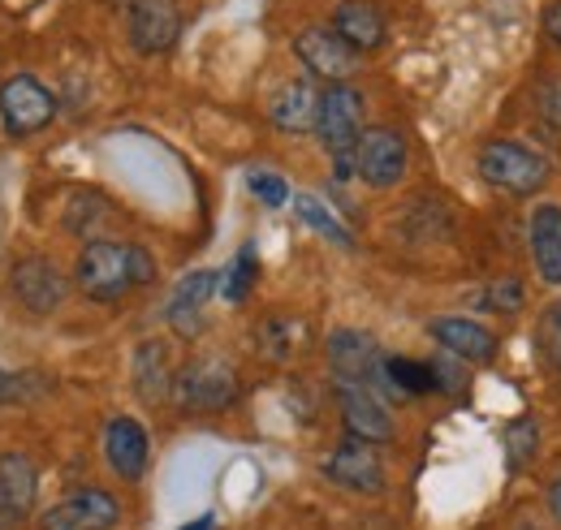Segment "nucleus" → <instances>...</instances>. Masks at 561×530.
Wrapping results in <instances>:
<instances>
[{"instance_id":"f257e3e1","label":"nucleus","mask_w":561,"mask_h":530,"mask_svg":"<svg viewBox=\"0 0 561 530\" xmlns=\"http://www.w3.org/2000/svg\"><path fill=\"white\" fill-rule=\"evenodd\" d=\"M73 280L95 302H122L130 289L156 280V260H151V251H142L135 242L95 238V242L82 246L78 267H73Z\"/></svg>"},{"instance_id":"f03ea898","label":"nucleus","mask_w":561,"mask_h":530,"mask_svg":"<svg viewBox=\"0 0 561 530\" xmlns=\"http://www.w3.org/2000/svg\"><path fill=\"white\" fill-rule=\"evenodd\" d=\"M484 186H492L496 195H510V199H531L540 195V186L553 177L549 160L514 138H492L480 147V160H476Z\"/></svg>"},{"instance_id":"7ed1b4c3","label":"nucleus","mask_w":561,"mask_h":530,"mask_svg":"<svg viewBox=\"0 0 561 530\" xmlns=\"http://www.w3.org/2000/svg\"><path fill=\"white\" fill-rule=\"evenodd\" d=\"M173 401L186 414H220L238 401V371L225 358H191L173 376Z\"/></svg>"},{"instance_id":"20e7f679","label":"nucleus","mask_w":561,"mask_h":530,"mask_svg":"<svg viewBox=\"0 0 561 530\" xmlns=\"http://www.w3.org/2000/svg\"><path fill=\"white\" fill-rule=\"evenodd\" d=\"M363 95L351 82H333L320 91V122H316V138L333 160L354 155L358 138H363Z\"/></svg>"},{"instance_id":"39448f33","label":"nucleus","mask_w":561,"mask_h":530,"mask_svg":"<svg viewBox=\"0 0 561 530\" xmlns=\"http://www.w3.org/2000/svg\"><path fill=\"white\" fill-rule=\"evenodd\" d=\"M329 354V367H333V380H358V384H371L376 393L385 398H398L389 376H385V354L376 345V336L358 329H337L324 345Z\"/></svg>"},{"instance_id":"423d86ee","label":"nucleus","mask_w":561,"mask_h":530,"mask_svg":"<svg viewBox=\"0 0 561 530\" xmlns=\"http://www.w3.org/2000/svg\"><path fill=\"white\" fill-rule=\"evenodd\" d=\"M407 164H411V151H407V138L389 126H371L363 130L358 147H354V177L371 191H393L402 177H407Z\"/></svg>"},{"instance_id":"0eeeda50","label":"nucleus","mask_w":561,"mask_h":530,"mask_svg":"<svg viewBox=\"0 0 561 530\" xmlns=\"http://www.w3.org/2000/svg\"><path fill=\"white\" fill-rule=\"evenodd\" d=\"M53 117H57V95L39 78L18 73L0 87V126L9 138H31L53 126Z\"/></svg>"},{"instance_id":"6e6552de","label":"nucleus","mask_w":561,"mask_h":530,"mask_svg":"<svg viewBox=\"0 0 561 530\" xmlns=\"http://www.w3.org/2000/svg\"><path fill=\"white\" fill-rule=\"evenodd\" d=\"M320 474L342 487V492H358V496H380L385 492V462L376 453V445L358 440V436H346L324 462H320Z\"/></svg>"},{"instance_id":"1a4fd4ad","label":"nucleus","mask_w":561,"mask_h":530,"mask_svg":"<svg viewBox=\"0 0 561 530\" xmlns=\"http://www.w3.org/2000/svg\"><path fill=\"white\" fill-rule=\"evenodd\" d=\"M333 398H337V410H342L346 436H358V440H367V445H389V440H393L389 405H385V398H380L371 384L333 380Z\"/></svg>"},{"instance_id":"9d476101","label":"nucleus","mask_w":561,"mask_h":530,"mask_svg":"<svg viewBox=\"0 0 561 530\" xmlns=\"http://www.w3.org/2000/svg\"><path fill=\"white\" fill-rule=\"evenodd\" d=\"M294 53H298V61L307 66L311 78H320V82H351L354 73H358V48H351L333 26H307L298 39H294Z\"/></svg>"},{"instance_id":"9b49d317","label":"nucleus","mask_w":561,"mask_h":530,"mask_svg":"<svg viewBox=\"0 0 561 530\" xmlns=\"http://www.w3.org/2000/svg\"><path fill=\"white\" fill-rule=\"evenodd\" d=\"M126 35L139 57H160L182 35V13L173 0H126Z\"/></svg>"},{"instance_id":"f8f14e48","label":"nucleus","mask_w":561,"mask_h":530,"mask_svg":"<svg viewBox=\"0 0 561 530\" xmlns=\"http://www.w3.org/2000/svg\"><path fill=\"white\" fill-rule=\"evenodd\" d=\"M117 522H122L117 496H108L100 487H82V492L66 496L61 505H53L39 518V530H113Z\"/></svg>"},{"instance_id":"ddd939ff","label":"nucleus","mask_w":561,"mask_h":530,"mask_svg":"<svg viewBox=\"0 0 561 530\" xmlns=\"http://www.w3.org/2000/svg\"><path fill=\"white\" fill-rule=\"evenodd\" d=\"M9 293L31 315H53L66 302L70 285H66L61 267L53 264V260H22V264H13V272H9Z\"/></svg>"},{"instance_id":"4468645a","label":"nucleus","mask_w":561,"mask_h":530,"mask_svg":"<svg viewBox=\"0 0 561 530\" xmlns=\"http://www.w3.org/2000/svg\"><path fill=\"white\" fill-rule=\"evenodd\" d=\"M39 496V474L26 453H0V530H13Z\"/></svg>"},{"instance_id":"2eb2a0df","label":"nucleus","mask_w":561,"mask_h":530,"mask_svg":"<svg viewBox=\"0 0 561 530\" xmlns=\"http://www.w3.org/2000/svg\"><path fill=\"white\" fill-rule=\"evenodd\" d=\"M427 336L440 345V349H449V354H458L462 362H476V367H484L496 358V332L484 329V324H476V320H462V315H440V320H432L427 324Z\"/></svg>"},{"instance_id":"dca6fc26","label":"nucleus","mask_w":561,"mask_h":530,"mask_svg":"<svg viewBox=\"0 0 561 530\" xmlns=\"http://www.w3.org/2000/svg\"><path fill=\"white\" fill-rule=\"evenodd\" d=\"M527 251L531 264L540 272L545 285L561 289V207L558 203H540L527 220Z\"/></svg>"},{"instance_id":"f3484780","label":"nucleus","mask_w":561,"mask_h":530,"mask_svg":"<svg viewBox=\"0 0 561 530\" xmlns=\"http://www.w3.org/2000/svg\"><path fill=\"white\" fill-rule=\"evenodd\" d=\"M220 289V280H216V272H191L178 289H173V298H169V329L178 332V336H199L204 332V307H208V298Z\"/></svg>"},{"instance_id":"a211bd4d","label":"nucleus","mask_w":561,"mask_h":530,"mask_svg":"<svg viewBox=\"0 0 561 530\" xmlns=\"http://www.w3.org/2000/svg\"><path fill=\"white\" fill-rule=\"evenodd\" d=\"M147 453H151V445H147L142 423H135V418H113V423L104 427V458H108L117 479H126V483L142 479Z\"/></svg>"},{"instance_id":"6ab92c4d","label":"nucleus","mask_w":561,"mask_h":530,"mask_svg":"<svg viewBox=\"0 0 561 530\" xmlns=\"http://www.w3.org/2000/svg\"><path fill=\"white\" fill-rule=\"evenodd\" d=\"M333 31L358 53H376L389 39V22L371 0H342L333 9Z\"/></svg>"},{"instance_id":"aec40b11","label":"nucleus","mask_w":561,"mask_h":530,"mask_svg":"<svg viewBox=\"0 0 561 530\" xmlns=\"http://www.w3.org/2000/svg\"><path fill=\"white\" fill-rule=\"evenodd\" d=\"M268 117L285 134L316 130V122H320V87H311L307 78L285 82L277 95H273V104H268Z\"/></svg>"},{"instance_id":"412c9836","label":"nucleus","mask_w":561,"mask_h":530,"mask_svg":"<svg viewBox=\"0 0 561 530\" xmlns=\"http://www.w3.org/2000/svg\"><path fill=\"white\" fill-rule=\"evenodd\" d=\"M173 389V371H169V349L160 341H142L135 349V393H139L147 405L169 398Z\"/></svg>"},{"instance_id":"4be33fe9","label":"nucleus","mask_w":561,"mask_h":530,"mask_svg":"<svg viewBox=\"0 0 561 530\" xmlns=\"http://www.w3.org/2000/svg\"><path fill=\"white\" fill-rule=\"evenodd\" d=\"M307 324L302 320H294V315H268L260 329H255V345H260V354L268 358V362H289L294 354H302L307 349Z\"/></svg>"},{"instance_id":"5701e85b","label":"nucleus","mask_w":561,"mask_h":530,"mask_svg":"<svg viewBox=\"0 0 561 530\" xmlns=\"http://www.w3.org/2000/svg\"><path fill=\"white\" fill-rule=\"evenodd\" d=\"M501 449H505V465L510 470H523V465L540 453V418L536 414H518L514 423H505Z\"/></svg>"},{"instance_id":"b1692460","label":"nucleus","mask_w":561,"mask_h":530,"mask_svg":"<svg viewBox=\"0 0 561 530\" xmlns=\"http://www.w3.org/2000/svg\"><path fill=\"white\" fill-rule=\"evenodd\" d=\"M385 376L393 384V393L407 398H423V393H436V380H432V362H415V358H385Z\"/></svg>"},{"instance_id":"393cba45","label":"nucleus","mask_w":561,"mask_h":530,"mask_svg":"<svg viewBox=\"0 0 561 530\" xmlns=\"http://www.w3.org/2000/svg\"><path fill=\"white\" fill-rule=\"evenodd\" d=\"M294 211H298V220H307L316 233H324V238H329V242H337L342 251H351L354 246V233L337 220V216H333V211H329V207H324V203L316 199V195H298V199H294Z\"/></svg>"},{"instance_id":"a878e982","label":"nucleus","mask_w":561,"mask_h":530,"mask_svg":"<svg viewBox=\"0 0 561 530\" xmlns=\"http://www.w3.org/2000/svg\"><path fill=\"white\" fill-rule=\"evenodd\" d=\"M480 307L484 311H501V315H518L527 307V289L514 276H496L492 285L480 289Z\"/></svg>"},{"instance_id":"bb28decb","label":"nucleus","mask_w":561,"mask_h":530,"mask_svg":"<svg viewBox=\"0 0 561 530\" xmlns=\"http://www.w3.org/2000/svg\"><path fill=\"white\" fill-rule=\"evenodd\" d=\"M255 272H260V260H255V246L247 242V246L238 251V260L229 264V272H225L220 293H225L229 302H242V298L251 293V285H255Z\"/></svg>"},{"instance_id":"cd10ccee","label":"nucleus","mask_w":561,"mask_h":530,"mask_svg":"<svg viewBox=\"0 0 561 530\" xmlns=\"http://www.w3.org/2000/svg\"><path fill=\"white\" fill-rule=\"evenodd\" d=\"M536 117L561 130V73H549L536 82Z\"/></svg>"},{"instance_id":"c85d7f7f","label":"nucleus","mask_w":561,"mask_h":530,"mask_svg":"<svg viewBox=\"0 0 561 530\" xmlns=\"http://www.w3.org/2000/svg\"><path fill=\"white\" fill-rule=\"evenodd\" d=\"M536 341H540V354L558 367L561 362V298L540 315V329H536Z\"/></svg>"},{"instance_id":"c756f323","label":"nucleus","mask_w":561,"mask_h":530,"mask_svg":"<svg viewBox=\"0 0 561 530\" xmlns=\"http://www.w3.org/2000/svg\"><path fill=\"white\" fill-rule=\"evenodd\" d=\"M432 380H436V393H462V358L440 349L432 358Z\"/></svg>"},{"instance_id":"7c9ffc66","label":"nucleus","mask_w":561,"mask_h":530,"mask_svg":"<svg viewBox=\"0 0 561 530\" xmlns=\"http://www.w3.org/2000/svg\"><path fill=\"white\" fill-rule=\"evenodd\" d=\"M247 186H251V195L264 203V207H285V203H289V186L280 182L277 173H264V169H255V173L247 177Z\"/></svg>"},{"instance_id":"2f4dec72","label":"nucleus","mask_w":561,"mask_h":530,"mask_svg":"<svg viewBox=\"0 0 561 530\" xmlns=\"http://www.w3.org/2000/svg\"><path fill=\"white\" fill-rule=\"evenodd\" d=\"M22 393H26V376H13V371L0 367V405L4 401H18Z\"/></svg>"},{"instance_id":"473e14b6","label":"nucleus","mask_w":561,"mask_h":530,"mask_svg":"<svg viewBox=\"0 0 561 530\" xmlns=\"http://www.w3.org/2000/svg\"><path fill=\"white\" fill-rule=\"evenodd\" d=\"M545 35H549V44L561 53V0H553V4L545 9Z\"/></svg>"},{"instance_id":"72a5a7b5","label":"nucleus","mask_w":561,"mask_h":530,"mask_svg":"<svg viewBox=\"0 0 561 530\" xmlns=\"http://www.w3.org/2000/svg\"><path fill=\"white\" fill-rule=\"evenodd\" d=\"M549 514H553V522L561 527V479H553V487H549Z\"/></svg>"},{"instance_id":"f704fd0d","label":"nucleus","mask_w":561,"mask_h":530,"mask_svg":"<svg viewBox=\"0 0 561 530\" xmlns=\"http://www.w3.org/2000/svg\"><path fill=\"white\" fill-rule=\"evenodd\" d=\"M182 530H220V518L216 514H204V518H195V522H186Z\"/></svg>"},{"instance_id":"c9c22d12","label":"nucleus","mask_w":561,"mask_h":530,"mask_svg":"<svg viewBox=\"0 0 561 530\" xmlns=\"http://www.w3.org/2000/svg\"><path fill=\"white\" fill-rule=\"evenodd\" d=\"M518 530H540V527H531V522H523V527H518Z\"/></svg>"},{"instance_id":"e433bc0d","label":"nucleus","mask_w":561,"mask_h":530,"mask_svg":"<svg viewBox=\"0 0 561 530\" xmlns=\"http://www.w3.org/2000/svg\"><path fill=\"white\" fill-rule=\"evenodd\" d=\"M553 371H558V389H561V362H558V367H553Z\"/></svg>"}]
</instances>
